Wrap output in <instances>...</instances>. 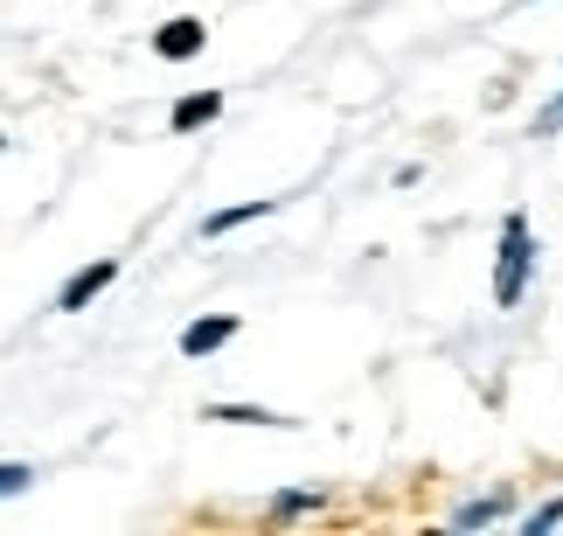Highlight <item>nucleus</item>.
Here are the masks:
<instances>
[{"instance_id":"0eeeda50","label":"nucleus","mask_w":563,"mask_h":536,"mask_svg":"<svg viewBox=\"0 0 563 536\" xmlns=\"http://www.w3.org/2000/svg\"><path fill=\"white\" fill-rule=\"evenodd\" d=\"M202 418H209V425H265V433H299V418L265 412V404H209Z\"/></svg>"},{"instance_id":"9b49d317","label":"nucleus","mask_w":563,"mask_h":536,"mask_svg":"<svg viewBox=\"0 0 563 536\" xmlns=\"http://www.w3.org/2000/svg\"><path fill=\"white\" fill-rule=\"evenodd\" d=\"M556 133H563V91L543 105V112H536V140H556Z\"/></svg>"},{"instance_id":"4468645a","label":"nucleus","mask_w":563,"mask_h":536,"mask_svg":"<svg viewBox=\"0 0 563 536\" xmlns=\"http://www.w3.org/2000/svg\"><path fill=\"white\" fill-rule=\"evenodd\" d=\"M522 8H536V0H522Z\"/></svg>"},{"instance_id":"6e6552de","label":"nucleus","mask_w":563,"mask_h":536,"mask_svg":"<svg viewBox=\"0 0 563 536\" xmlns=\"http://www.w3.org/2000/svg\"><path fill=\"white\" fill-rule=\"evenodd\" d=\"M508 508H515V495H508V488H494V495H473V502H460V508H452V529H487V523H501Z\"/></svg>"},{"instance_id":"423d86ee","label":"nucleus","mask_w":563,"mask_h":536,"mask_svg":"<svg viewBox=\"0 0 563 536\" xmlns=\"http://www.w3.org/2000/svg\"><path fill=\"white\" fill-rule=\"evenodd\" d=\"M216 119H223V91H188V98H175V112H167V133H202Z\"/></svg>"},{"instance_id":"f03ea898","label":"nucleus","mask_w":563,"mask_h":536,"mask_svg":"<svg viewBox=\"0 0 563 536\" xmlns=\"http://www.w3.org/2000/svg\"><path fill=\"white\" fill-rule=\"evenodd\" d=\"M202 50H209V21L202 14H167L154 29V56L161 63H195Z\"/></svg>"},{"instance_id":"9d476101","label":"nucleus","mask_w":563,"mask_h":536,"mask_svg":"<svg viewBox=\"0 0 563 536\" xmlns=\"http://www.w3.org/2000/svg\"><path fill=\"white\" fill-rule=\"evenodd\" d=\"M563 523V495L556 502H543V508H529V516H522V536H550Z\"/></svg>"},{"instance_id":"1a4fd4ad","label":"nucleus","mask_w":563,"mask_h":536,"mask_svg":"<svg viewBox=\"0 0 563 536\" xmlns=\"http://www.w3.org/2000/svg\"><path fill=\"white\" fill-rule=\"evenodd\" d=\"M320 508H328V495H320V488H286V495H272V508H265V523H299V516H320Z\"/></svg>"},{"instance_id":"f8f14e48","label":"nucleus","mask_w":563,"mask_h":536,"mask_svg":"<svg viewBox=\"0 0 563 536\" xmlns=\"http://www.w3.org/2000/svg\"><path fill=\"white\" fill-rule=\"evenodd\" d=\"M35 474H29V467H21V460H0V502H8V495H21V488H29Z\"/></svg>"},{"instance_id":"20e7f679","label":"nucleus","mask_w":563,"mask_h":536,"mask_svg":"<svg viewBox=\"0 0 563 536\" xmlns=\"http://www.w3.org/2000/svg\"><path fill=\"white\" fill-rule=\"evenodd\" d=\"M112 278H119V259H91L84 272H70V278H63V293H56V314H84V307H91V299H98L104 286H112Z\"/></svg>"},{"instance_id":"ddd939ff","label":"nucleus","mask_w":563,"mask_h":536,"mask_svg":"<svg viewBox=\"0 0 563 536\" xmlns=\"http://www.w3.org/2000/svg\"><path fill=\"white\" fill-rule=\"evenodd\" d=\"M0 154H8V140H0Z\"/></svg>"},{"instance_id":"39448f33","label":"nucleus","mask_w":563,"mask_h":536,"mask_svg":"<svg viewBox=\"0 0 563 536\" xmlns=\"http://www.w3.org/2000/svg\"><path fill=\"white\" fill-rule=\"evenodd\" d=\"M265 217H278V203H272V196H257V203H230V209H209V217H202V244L230 238V230H244V223H265Z\"/></svg>"},{"instance_id":"f257e3e1","label":"nucleus","mask_w":563,"mask_h":536,"mask_svg":"<svg viewBox=\"0 0 563 536\" xmlns=\"http://www.w3.org/2000/svg\"><path fill=\"white\" fill-rule=\"evenodd\" d=\"M529 278H536V223L522 209L501 217V244H494V307H522L529 299Z\"/></svg>"},{"instance_id":"7ed1b4c3","label":"nucleus","mask_w":563,"mask_h":536,"mask_svg":"<svg viewBox=\"0 0 563 536\" xmlns=\"http://www.w3.org/2000/svg\"><path fill=\"white\" fill-rule=\"evenodd\" d=\"M236 335H244V314H202V320H188V328H181V355L188 362H209V355H223Z\"/></svg>"}]
</instances>
